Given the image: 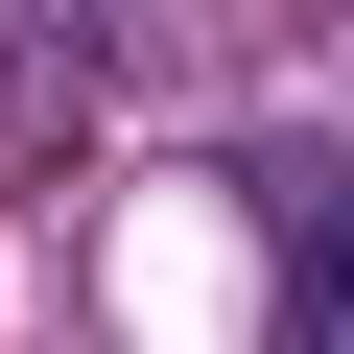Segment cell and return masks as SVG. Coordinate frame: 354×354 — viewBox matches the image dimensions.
Wrapping results in <instances>:
<instances>
[{
  "label": "cell",
  "instance_id": "1",
  "mask_svg": "<svg viewBox=\"0 0 354 354\" xmlns=\"http://www.w3.org/2000/svg\"><path fill=\"white\" fill-rule=\"evenodd\" d=\"M283 330L354 354V189H330V165H283Z\"/></svg>",
  "mask_w": 354,
  "mask_h": 354
}]
</instances>
